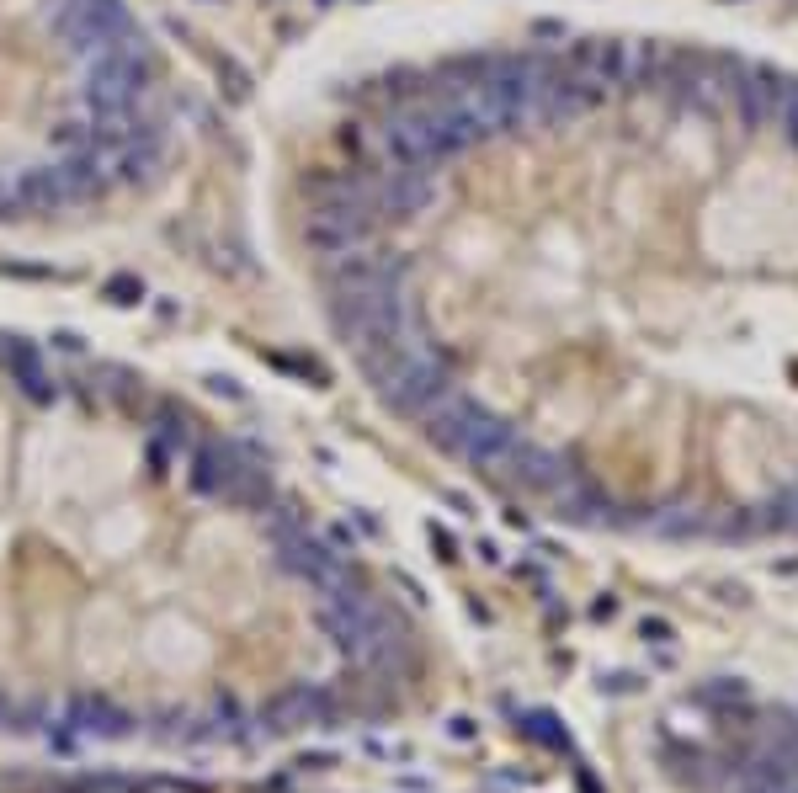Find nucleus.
<instances>
[{
    "label": "nucleus",
    "instance_id": "obj_1",
    "mask_svg": "<svg viewBox=\"0 0 798 793\" xmlns=\"http://www.w3.org/2000/svg\"><path fill=\"white\" fill-rule=\"evenodd\" d=\"M261 724L272 735H293V730H309V724H336V703L325 698L320 687H288V693H277L261 708Z\"/></svg>",
    "mask_w": 798,
    "mask_h": 793
},
{
    "label": "nucleus",
    "instance_id": "obj_2",
    "mask_svg": "<svg viewBox=\"0 0 798 793\" xmlns=\"http://www.w3.org/2000/svg\"><path fill=\"white\" fill-rule=\"evenodd\" d=\"M0 363L11 367V384H16L27 399H37V405H54V399H59V378L48 373L43 352H37L32 341L5 336V346H0Z\"/></svg>",
    "mask_w": 798,
    "mask_h": 793
},
{
    "label": "nucleus",
    "instance_id": "obj_3",
    "mask_svg": "<svg viewBox=\"0 0 798 793\" xmlns=\"http://www.w3.org/2000/svg\"><path fill=\"white\" fill-rule=\"evenodd\" d=\"M69 724L80 735H96V740H123V735H133V714L112 708L107 698H75L69 703Z\"/></svg>",
    "mask_w": 798,
    "mask_h": 793
},
{
    "label": "nucleus",
    "instance_id": "obj_4",
    "mask_svg": "<svg viewBox=\"0 0 798 793\" xmlns=\"http://www.w3.org/2000/svg\"><path fill=\"white\" fill-rule=\"evenodd\" d=\"M154 442L160 448H192V421L176 405H154Z\"/></svg>",
    "mask_w": 798,
    "mask_h": 793
},
{
    "label": "nucleus",
    "instance_id": "obj_5",
    "mask_svg": "<svg viewBox=\"0 0 798 793\" xmlns=\"http://www.w3.org/2000/svg\"><path fill=\"white\" fill-rule=\"evenodd\" d=\"M107 299L112 304H144V282L139 277H107Z\"/></svg>",
    "mask_w": 798,
    "mask_h": 793
},
{
    "label": "nucleus",
    "instance_id": "obj_6",
    "mask_svg": "<svg viewBox=\"0 0 798 793\" xmlns=\"http://www.w3.org/2000/svg\"><path fill=\"white\" fill-rule=\"evenodd\" d=\"M80 793H128V783H118V777H86Z\"/></svg>",
    "mask_w": 798,
    "mask_h": 793
},
{
    "label": "nucleus",
    "instance_id": "obj_7",
    "mask_svg": "<svg viewBox=\"0 0 798 793\" xmlns=\"http://www.w3.org/2000/svg\"><path fill=\"white\" fill-rule=\"evenodd\" d=\"M54 346H59V352H75V357L86 352V341L75 336V331H54Z\"/></svg>",
    "mask_w": 798,
    "mask_h": 793
},
{
    "label": "nucleus",
    "instance_id": "obj_8",
    "mask_svg": "<svg viewBox=\"0 0 798 793\" xmlns=\"http://www.w3.org/2000/svg\"><path fill=\"white\" fill-rule=\"evenodd\" d=\"M208 389H214V395H229V399H246V395H240V384H235V378H208Z\"/></svg>",
    "mask_w": 798,
    "mask_h": 793
},
{
    "label": "nucleus",
    "instance_id": "obj_9",
    "mask_svg": "<svg viewBox=\"0 0 798 793\" xmlns=\"http://www.w3.org/2000/svg\"><path fill=\"white\" fill-rule=\"evenodd\" d=\"M5 719H11V708H5V703H0V724H5Z\"/></svg>",
    "mask_w": 798,
    "mask_h": 793
}]
</instances>
